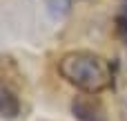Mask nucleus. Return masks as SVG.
Wrapping results in <instances>:
<instances>
[{
    "label": "nucleus",
    "mask_w": 127,
    "mask_h": 121,
    "mask_svg": "<svg viewBox=\"0 0 127 121\" xmlns=\"http://www.w3.org/2000/svg\"><path fill=\"white\" fill-rule=\"evenodd\" d=\"M116 34H118V38L127 45V13H123V11L116 16Z\"/></svg>",
    "instance_id": "nucleus-5"
},
{
    "label": "nucleus",
    "mask_w": 127,
    "mask_h": 121,
    "mask_svg": "<svg viewBox=\"0 0 127 121\" xmlns=\"http://www.w3.org/2000/svg\"><path fill=\"white\" fill-rule=\"evenodd\" d=\"M47 4H49L51 13H58V16L69 11V0H47Z\"/></svg>",
    "instance_id": "nucleus-6"
},
{
    "label": "nucleus",
    "mask_w": 127,
    "mask_h": 121,
    "mask_svg": "<svg viewBox=\"0 0 127 121\" xmlns=\"http://www.w3.org/2000/svg\"><path fill=\"white\" fill-rule=\"evenodd\" d=\"M18 115H20V101H18V97L7 85H0V117L16 119Z\"/></svg>",
    "instance_id": "nucleus-3"
},
{
    "label": "nucleus",
    "mask_w": 127,
    "mask_h": 121,
    "mask_svg": "<svg viewBox=\"0 0 127 121\" xmlns=\"http://www.w3.org/2000/svg\"><path fill=\"white\" fill-rule=\"evenodd\" d=\"M18 79H20V74H18V67H16L13 58L0 56V83L13 85V83H18Z\"/></svg>",
    "instance_id": "nucleus-4"
},
{
    "label": "nucleus",
    "mask_w": 127,
    "mask_h": 121,
    "mask_svg": "<svg viewBox=\"0 0 127 121\" xmlns=\"http://www.w3.org/2000/svg\"><path fill=\"white\" fill-rule=\"evenodd\" d=\"M60 76L87 94H98L112 85L109 65L92 52H69L58 61Z\"/></svg>",
    "instance_id": "nucleus-1"
},
{
    "label": "nucleus",
    "mask_w": 127,
    "mask_h": 121,
    "mask_svg": "<svg viewBox=\"0 0 127 121\" xmlns=\"http://www.w3.org/2000/svg\"><path fill=\"white\" fill-rule=\"evenodd\" d=\"M123 13H127V0H123Z\"/></svg>",
    "instance_id": "nucleus-7"
},
{
    "label": "nucleus",
    "mask_w": 127,
    "mask_h": 121,
    "mask_svg": "<svg viewBox=\"0 0 127 121\" xmlns=\"http://www.w3.org/2000/svg\"><path fill=\"white\" fill-rule=\"evenodd\" d=\"M71 115L78 121H109L107 119V110L100 103V99H96L94 94H78L71 101Z\"/></svg>",
    "instance_id": "nucleus-2"
}]
</instances>
